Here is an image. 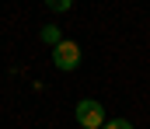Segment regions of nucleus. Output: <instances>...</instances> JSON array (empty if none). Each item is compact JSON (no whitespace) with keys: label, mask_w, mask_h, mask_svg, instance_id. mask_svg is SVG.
I'll use <instances>...</instances> for the list:
<instances>
[{"label":"nucleus","mask_w":150,"mask_h":129,"mask_svg":"<svg viewBox=\"0 0 150 129\" xmlns=\"http://www.w3.org/2000/svg\"><path fill=\"white\" fill-rule=\"evenodd\" d=\"M80 59H84V52H80V45L74 39H59V42L52 45V66L56 70H63V73H70L80 66Z\"/></svg>","instance_id":"f257e3e1"},{"label":"nucleus","mask_w":150,"mask_h":129,"mask_svg":"<svg viewBox=\"0 0 150 129\" xmlns=\"http://www.w3.org/2000/svg\"><path fill=\"white\" fill-rule=\"evenodd\" d=\"M77 122H80V129H101L105 122H108L101 101H91V98L77 101Z\"/></svg>","instance_id":"f03ea898"},{"label":"nucleus","mask_w":150,"mask_h":129,"mask_svg":"<svg viewBox=\"0 0 150 129\" xmlns=\"http://www.w3.org/2000/svg\"><path fill=\"white\" fill-rule=\"evenodd\" d=\"M59 39H63V35H59V28H56V25H45V28H42V42L56 45V42H59Z\"/></svg>","instance_id":"7ed1b4c3"},{"label":"nucleus","mask_w":150,"mask_h":129,"mask_svg":"<svg viewBox=\"0 0 150 129\" xmlns=\"http://www.w3.org/2000/svg\"><path fill=\"white\" fill-rule=\"evenodd\" d=\"M70 4H74V0H45V7H49V11H56V14L70 11Z\"/></svg>","instance_id":"20e7f679"},{"label":"nucleus","mask_w":150,"mask_h":129,"mask_svg":"<svg viewBox=\"0 0 150 129\" xmlns=\"http://www.w3.org/2000/svg\"><path fill=\"white\" fill-rule=\"evenodd\" d=\"M101 129H133V122L129 119H112V122H105Z\"/></svg>","instance_id":"39448f33"}]
</instances>
